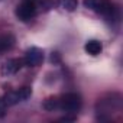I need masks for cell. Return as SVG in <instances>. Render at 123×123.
<instances>
[{"label":"cell","instance_id":"1","mask_svg":"<svg viewBox=\"0 0 123 123\" xmlns=\"http://www.w3.org/2000/svg\"><path fill=\"white\" fill-rule=\"evenodd\" d=\"M83 3L87 9L100 13L106 19H117V9L110 0H84Z\"/></svg>","mask_w":123,"mask_h":123},{"label":"cell","instance_id":"2","mask_svg":"<svg viewBox=\"0 0 123 123\" xmlns=\"http://www.w3.org/2000/svg\"><path fill=\"white\" fill-rule=\"evenodd\" d=\"M59 100V109L64 110L65 113H75L81 109V97L77 93H67L58 97Z\"/></svg>","mask_w":123,"mask_h":123},{"label":"cell","instance_id":"3","mask_svg":"<svg viewBox=\"0 0 123 123\" xmlns=\"http://www.w3.org/2000/svg\"><path fill=\"white\" fill-rule=\"evenodd\" d=\"M36 13H38L36 2H32V0H22L16 6V10H15L16 18L22 22H29L31 19L36 16Z\"/></svg>","mask_w":123,"mask_h":123},{"label":"cell","instance_id":"4","mask_svg":"<svg viewBox=\"0 0 123 123\" xmlns=\"http://www.w3.org/2000/svg\"><path fill=\"white\" fill-rule=\"evenodd\" d=\"M31 96H32L31 87H22V88H19V90H13V91L6 93L2 98H3V101H5L6 106H15V104H18V103H20V101L28 100Z\"/></svg>","mask_w":123,"mask_h":123},{"label":"cell","instance_id":"5","mask_svg":"<svg viewBox=\"0 0 123 123\" xmlns=\"http://www.w3.org/2000/svg\"><path fill=\"white\" fill-rule=\"evenodd\" d=\"M23 67H25L23 58H9L0 67V74L3 77H10V75H15L16 73H19Z\"/></svg>","mask_w":123,"mask_h":123},{"label":"cell","instance_id":"6","mask_svg":"<svg viewBox=\"0 0 123 123\" xmlns=\"http://www.w3.org/2000/svg\"><path fill=\"white\" fill-rule=\"evenodd\" d=\"M42 61H43V51L42 49H39L36 46H32L25 52L23 64L26 67H38V65L42 64Z\"/></svg>","mask_w":123,"mask_h":123},{"label":"cell","instance_id":"7","mask_svg":"<svg viewBox=\"0 0 123 123\" xmlns=\"http://www.w3.org/2000/svg\"><path fill=\"white\" fill-rule=\"evenodd\" d=\"M120 109H122V100L119 94H113L109 100H100L97 103L98 113H109V111L120 110Z\"/></svg>","mask_w":123,"mask_h":123},{"label":"cell","instance_id":"8","mask_svg":"<svg viewBox=\"0 0 123 123\" xmlns=\"http://www.w3.org/2000/svg\"><path fill=\"white\" fill-rule=\"evenodd\" d=\"M84 49H86L87 54L96 56V55H98V54L103 51V45H101V42H98V41H96V39H91V41L86 42Z\"/></svg>","mask_w":123,"mask_h":123},{"label":"cell","instance_id":"9","mask_svg":"<svg viewBox=\"0 0 123 123\" xmlns=\"http://www.w3.org/2000/svg\"><path fill=\"white\" fill-rule=\"evenodd\" d=\"M59 6V0H38V12H49Z\"/></svg>","mask_w":123,"mask_h":123},{"label":"cell","instance_id":"10","mask_svg":"<svg viewBox=\"0 0 123 123\" xmlns=\"http://www.w3.org/2000/svg\"><path fill=\"white\" fill-rule=\"evenodd\" d=\"M15 45V38L12 35H0V52L7 51Z\"/></svg>","mask_w":123,"mask_h":123},{"label":"cell","instance_id":"11","mask_svg":"<svg viewBox=\"0 0 123 123\" xmlns=\"http://www.w3.org/2000/svg\"><path fill=\"white\" fill-rule=\"evenodd\" d=\"M43 109L48 110V111L58 110V109H59V100H58V96H51V97H48V98L43 101Z\"/></svg>","mask_w":123,"mask_h":123},{"label":"cell","instance_id":"12","mask_svg":"<svg viewBox=\"0 0 123 123\" xmlns=\"http://www.w3.org/2000/svg\"><path fill=\"white\" fill-rule=\"evenodd\" d=\"M59 5L67 12H74L77 9V6H78V2L77 0H59Z\"/></svg>","mask_w":123,"mask_h":123},{"label":"cell","instance_id":"13","mask_svg":"<svg viewBox=\"0 0 123 123\" xmlns=\"http://www.w3.org/2000/svg\"><path fill=\"white\" fill-rule=\"evenodd\" d=\"M6 104H5V101H3V98H0V117H3L5 116V113H6Z\"/></svg>","mask_w":123,"mask_h":123},{"label":"cell","instance_id":"14","mask_svg":"<svg viewBox=\"0 0 123 123\" xmlns=\"http://www.w3.org/2000/svg\"><path fill=\"white\" fill-rule=\"evenodd\" d=\"M59 120H61V122H73V120H75V117H67V116H65V117H62V119H59Z\"/></svg>","mask_w":123,"mask_h":123},{"label":"cell","instance_id":"15","mask_svg":"<svg viewBox=\"0 0 123 123\" xmlns=\"http://www.w3.org/2000/svg\"><path fill=\"white\" fill-rule=\"evenodd\" d=\"M32 2H36V3H38V0H32Z\"/></svg>","mask_w":123,"mask_h":123}]
</instances>
